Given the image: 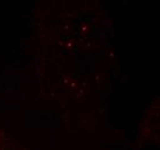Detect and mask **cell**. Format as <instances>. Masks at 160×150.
I'll return each mask as SVG.
<instances>
[{"instance_id": "1", "label": "cell", "mask_w": 160, "mask_h": 150, "mask_svg": "<svg viewBox=\"0 0 160 150\" xmlns=\"http://www.w3.org/2000/svg\"><path fill=\"white\" fill-rule=\"evenodd\" d=\"M1 143H4V142H2V141H1V140H0V144H1ZM9 150H11V149H9Z\"/></svg>"}]
</instances>
